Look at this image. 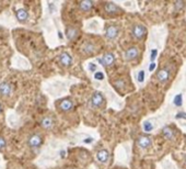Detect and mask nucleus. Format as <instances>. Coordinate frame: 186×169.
<instances>
[{
  "mask_svg": "<svg viewBox=\"0 0 186 169\" xmlns=\"http://www.w3.org/2000/svg\"><path fill=\"white\" fill-rule=\"evenodd\" d=\"M42 143H43V138L37 133L32 134L31 136L29 137V139H27V144H29V146L31 148H38L42 145Z\"/></svg>",
  "mask_w": 186,
  "mask_h": 169,
  "instance_id": "3",
  "label": "nucleus"
},
{
  "mask_svg": "<svg viewBox=\"0 0 186 169\" xmlns=\"http://www.w3.org/2000/svg\"><path fill=\"white\" fill-rule=\"evenodd\" d=\"M174 104L176 106H182V103H183V98H182V94H176L175 97H174Z\"/></svg>",
  "mask_w": 186,
  "mask_h": 169,
  "instance_id": "21",
  "label": "nucleus"
},
{
  "mask_svg": "<svg viewBox=\"0 0 186 169\" xmlns=\"http://www.w3.org/2000/svg\"><path fill=\"white\" fill-rule=\"evenodd\" d=\"M102 59H103V63H104L105 67H108V66H111V65H113V64L115 63V56H114V54L111 53V52L106 53Z\"/></svg>",
  "mask_w": 186,
  "mask_h": 169,
  "instance_id": "15",
  "label": "nucleus"
},
{
  "mask_svg": "<svg viewBox=\"0 0 186 169\" xmlns=\"http://www.w3.org/2000/svg\"><path fill=\"white\" fill-rule=\"evenodd\" d=\"M108 158H110V153L107 149H101L96 154V159L101 164H105L108 160Z\"/></svg>",
  "mask_w": 186,
  "mask_h": 169,
  "instance_id": "14",
  "label": "nucleus"
},
{
  "mask_svg": "<svg viewBox=\"0 0 186 169\" xmlns=\"http://www.w3.org/2000/svg\"><path fill=\"white\" fill-rule=\"evenodd\" d=\"M104 103V97H103V94H101V92H94L92 94V97H91V104L93 106H95V108H98V106H102V104Z\"/></svg>",
  "mask_w": 186,
  "mask_h": 169,
  "instance_id": "12",
  "label": "nucleus"
},
{
  "mask_svg": "<svg viewBox=\"0 0 186 169\" xmlns=\"http://www.w3.org/2000/svg\"><path fill=\"white\" fill-rule=\"evenodd\" d=\"M155 68V62H152V63L149 65V70H150V71H153Z\"/></svg>",
  "mask_w": 186,
  "mask_h": 169,
  "instance_id": "30",
  "label": "nucleus"
},
{
  "mask_svg": "<svg viewBox=\"0 0 186 169\" xmlns=\"http://www.w3.org/2000/svg\"><path fill=\"white\" fill-rule=\"evenodd\" d=\"M151 144H152V141L147 135H141L137 138V145L141 149H147L151 146Z\"/></svg>",
  "mask_w": 186,
  "mask_h": 169,
  "instance_id": "4",
  "label": "nucleus"
},
{
  "mask_svg": "<svg viewBox=\"0 0 186 169\" xmlns=\"http://www.w3.org/2000/svg\"><path fill=\"white\" fill-rule=\"evenodd\" d=\"M176 119H185L186 120V113L185 112H179L175 115Z\"/></svg>",
  "mask_w": 186,
  "mask_h": 169,
  "instance_id": "29",
  "label": "nucleus"
},
{
  "mask_svg": "<svg viewBox=\"0 0 186 169\" xmlns=\"http://www.w3.org/2000/svg\"><path fill=\"white\" fill-rule=\"evenodd\" d=\"M94 50H95V46H94V44L93 43H86L83 45V47H82V52H83L84 54H88V55L93 54Z\"/></svg>",
  "mask_w": 186,
  "mask_h": 169,
  "instance_id": "19",
  "label": "nucleus"
},
{
  "mask_svg": "<svg viewBox=\"0 0 186 169\" xmlns=\"http://www.w3.org/2000/svg\"><path fill=\"white\" fill-rule=\"evenodd\" d=\"M145 71L143 70H140L139 73H138V75H137V79H138V81L139 82H143L145 81Z\"/></svg>",
  "mask_w": 186,
  "mask_h": 169,
  "instance_id": "23",
  "label": "nucleus"
},
{
  "mask_svg": "<svg viewBox=\"0 0 186 169\" xmlns=\"http://www.w3.org/2000/svg\"><path fill=\"white\" fill-rule=\"evenodd\" d=\"M93 1L91 0H84V1H81L79 3V8H80L82 11L88 12V11H91V9L93 8Z\"/></svg>",
  "mask_w": 186,
  "mask_h": 169,
  "instance_id": "18",
  "label": "nucleus"
},
{
  "mask_svg": "<svg viewBox=\"0 0 186 169\" xmlns=\"http://www.w3.org/2000/svg\"><path fill=\"white\" fill-rule=\"evenodd\" d=\"M152 129H153V126H152V124L150 122H145L143 123V130L146 132H150Z\"/></svg>",
  "mask_w": 186,
  "mask_h": 169,
  "instance_id": "24",
  "label": "nucleus"
},
{
  "mask_svg": "<svg viewBox=\"0 0 186 169\" xmlns=\"http://www.w3.org/2000/svg\"><path fill=\"white\" fill-rule=\"evenodd\" d=\"M174 7H175V9H177V10H182V9H184V7H185V2L184 1H176L175 3H174Z\"/></svg>",
  "mask_w": 186,
  "mask_h": 169,
  "instance_id": "22",
  "label": "nucleus"
},
{
  "mask_svg": "<svg viewBox=\"0 0 186 169\" xmlns=\"http://www.w3.org/2000/svg\"><path fill=\"white\" fill-rule=\"evenodd\" d=\"M185 164H186V155H185Z\"/></svg>",
  "mask_w": 186,
  "mask_h": 169,
  "instance_id": "34",
  "label": "nucleus"
},
{
  "mask_svg": "<svg viewBox=\"0 0 186 169\" xmlns=\"http://www.w3.org/2000/svg\"><path fill=\"white\" fill-rule=\"evenodd\" d=\"M78 35H79V30L77 28L68 26L66 29V36H67L69 41H74L76 38H78Z\"/></svg>",
  "mask_w": 186,
  "mask_h": 169,
  "instance_id": "13",
  "label": "nucleus"
},
{
  "mask_svg": "<svg viewBox=\"0 0 186 169\" xmlns=\"http://www.w3.org/2000/svg\"><path fill=\"white\" fill-rule=\"evenodd\" d=\"M113 85H114L115 87L117 88V89H122V88H125V86H126V83H125L124 79H117L116 81L113 82Z\"/></svg>",
  "mask_w": 186,
  "mask_h": 169,
  "instance_id": "20",
  "label": "nucleus"
},
{
  "mask_svg": "<svg viewBox=\"0 0 186 169\" xmlns=\"http://www.w3.org/2000/svg\"><path fill=\"white\" fill-rule=\"evenodd\" d=\"M2 112V106H1V104H0V113Z\"/></svg>",
  "mask_w": 186,
  "mask_h": 169,
  "instance_id": "33",
  "label": "nucleus"
},
{
  "mask_svg": "<svg viewBox=\"0 0 186 169\" xmlns=\"http://www.w3.org/2000/svg\"><path fill=\"white\" fill-rule=\"evenodd\" d=\"M92 141H93V138H86V139H84V143H86V144H90V143H92Z\"/></svg>",
  "mask_w": 186,
  "mask_h": 169,
  "instance_id": "31",
  "label": "nucleus"
},
{
  "mask_svg": "<svg viewBox=\"0 0 186 169\" xmlns=\"http://www.w3.org/2000/svg\"><path fill=\"white\" fill-rule=\"evenodd\" d=\"M58 62L62 67H70L72 64V57L69 55V53L64 52L58 56Z\"/></svg>",
  "mask_w": 186,
  "mask_h": 169,
  "instance_id": "6",
  "label": "nucleus"
},
{
  "mask_svg": "<svg viewBox=\"0 0 186 169\" xmlns=\"http://www.w3.org/2000/svg\"><path fill=\"white\" fill-rule=\"evenodd\" d=\"M13 88L12 86L9 83V82H2L0 83V96L7 98V97H10L12 94Z\"/></svg>",
  "mask_w": 186,
  "mask_h": 169,
  "instance_id": "9",
  "label": "nucleus"
},
{
  "mask_svg": "<svg viewBox=\"0 0 186 169\" xmlns=\"http://www.w3.org/2000/svg\"><path fill=\"white\" fill-rule=\"evenodd\" d=\"M88 67H89V70H90V71H92V73H95V71H96V69H98L96 65H95V64H93V63L89 64V66H88Z\"/></svg>",
  "mask_w": 186,
  "mask_h": 169,
  "instance_id": "26",
  "label": "nucleus"
},
{
  "mask_svg": "<svg viewBox=\"0 0 186 169\" xmlns=\"http://www.w3.org/2000/svg\"><path fill=\"white\" fill-rule=\"evenodd\" d=\"M118 33H119V29L118 26L114 24L107 25L105 28V36L108 40H114V38H117Z\"/></svg>",
  "mask_w": 186,
  "mask_h": 169,
  "instance_id": "5",
  "label": "nucleus"
},
{
  "mask_svg": "<svg viewBox=\"0 0 186 169\" xmlns=\"http://www.w3.org/2000/svg\"><path fill=\"white\" fill-rule=\"evenodd\" d=\"M104 10L108 15H116V14H119V13L123 12L120 7L115 5L114 2H106L104 5Z\"/></svg>",
  "mask_w": 186,
  "mask_h": 169,
  "instance_id": "2",
  "label": "nucleus"
},
{
  "mask_svg": "<svg viewBox=\"0 0 186 169\" xmlns=\"http://www.w3.org/2000/svg\"><path fill=\"white\" fill-rule=\"evenodd\" d=\"M41 125L45 130H50L54 126V120L52 119V118H50V116H45L41 121Z\"/></svg>",
  "mask_w": 186,
  "mask_h": 169,
  "instance_id": "16",
  "label": "nucleus"
},
{
  "mask_svg": "<svg viewBox=\"0 0 186 169\" xmlns=\"http://www.w3.org/2000/svg\"><path fill=\"white\" fill-rule=\"evenodd\" d=\"M162 134H163V136L165 139L167 141H172L174 138V135H175V132L170 127V126H165V127H163V130H162Z\"/></svg>",
  "mask_w": 186,
  "mask_h": 169,
  "instance_id": "17",
  "label": "nucleus"
},
{
  "mask_svg": "<svg viewBox=\"0 0 186 169\" xmlns=\"http://www.w3.org/2000/svg\"><path fill=\"white\" fill-rule=\"evenodd\" d=\"M94 78H95L96 80H103V79H104V74H103L102 71H98V73L94 74Z\"/></svg>",
  "mask_w": 186,
  "mask_h": 169,
  "instance_id": "25",
  "label": "nucleus"
},
{
  "mask_svg": "<svg viewBox=\"0 0 186 169\" xmlns=\"http://www.w3.org/2000/svg\"><path fill=\"white\" fill-rule=\"evenodd\" d=\"M157 78H158V80L162 83H165V82L169 81V79H170V69L169 68H162L160 69L158 73H157Z\"/></svg>",
  "mask_w": 186,
  "mask_h": 169,
  "instance_id": "11",
  "label": "nucleus"
},
{
  "mask_svg": "<svg viewBox=\"0 0 186 169\" xmlns=\"http://www.w3.org/2000/svg\"><path fill=\"white\" fill-rule=\"evenodd\" d=\"M15 15H17V19L22 22V23H25L29 18H30V14H29V11L25 9V8H18L15 10Z\"/></svg>",
  "mask_w": 186,
  "mask_h": 169,
  "instance_id": "10",
  "label": "nucleus"
},
{
  "mask_svg": "<svg viewBox=\"0 0 186 169\" xmlns=\"http://www.w3.org/2000/svg\"><path fill=\"white\" fill-rule=\"evenodd\" d=\"M6 147V139L3 137H0V150H2Z\"/></svg>",
  "mask_w": 186,
  "mask_h": 169,
  "instance_id": "28",
  "label": "nucleus"
},
{
  "mask_svg": "<svg viewBox=\"0 0 186 169\" xmlns=\"http://www.w3.org/2000/svg\"><path fill=\"white\" fill-rule=\"evenodd\" d=\"M98 62H99L102 66H104V63H103V59H102V58H98ZM104 67H105V66H104Z\"/></svg>",
  "mask_w": 186,
  "mask_h": 169,
  "instance_id": "32",
  "label": "nucleus"
},
{
  "mask_svg": "<svg viewBox=\"0 0 186 169\" xmlns=\"http://www.w3.org/2000/svg\"><path fill=\"white\" fill-rule=\"evenodd\" d=\"M58 108L62 112H69L74 109V102L70 99H62L59 103H58Z\"/></svg>",
  "mask_w": 186,
  "mask_h": 169,
  "instance_id": "7",
  "label": "nucleus"
},
{
  "mask_svg": "<svg viewBox=\"0 0 186 169\" xmlns=\"http://www.w3.org/2000/svg\"><path fill=\"white\" fill-rule=\"evenodd\" d=\"M131 35L136 40L141 41L147 36V29L143 24H135L131 29Z\"/></svg>",
  "mask_w": 186,
  "mask_h": 169,
  "instance_id": "1",
  "label": "nucleus"
},
{
  "mask_svg": "<svg viewBox=\"0 0 186 169\" xmlns=\"http://www.w3.org/2000/svg\"><path fill=\"white\" fill-rule=\"evenodd\" d=\"M138 56H139V50L137 47H135V46H131V47H129L128 50H126V52H125L126 61H129V62L135 61V59L138 58Z\"/></svg>",
  "mask_w": 186,
  "mask_h": 169,
  "instance_id": "8",
  "label": "nucleus"
},
{
  "mask_svg": "<svg viewBox=\"0 0 186 169\" xmlns=\"http://www.w3.org/2000/svg\"><path fill=\"white\" fill-rule=\"evenodd\" d=\"M157 55H158V50H151V56H150V59H151V62H153L155 61V58L157 57Z\"/></svg>",
  "mask_w": 186,
  "mask_h": 169,
  "instance_id": "27",
  "label": "nucleus"
}]
</instances>
